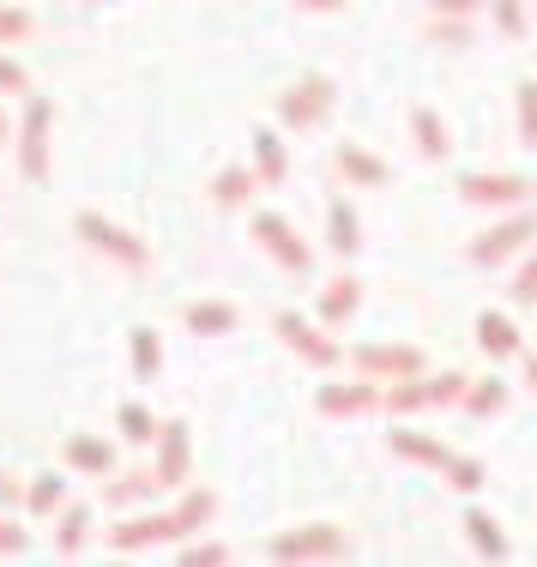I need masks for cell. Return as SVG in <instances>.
<instances>
[{"label":"cell","instance_id":"3","mask_svg":"<svg viewBox=\"0 0 537 567\" xmlns=\"http://www.w3.org/2000/svg\"><path fill=\"white\" fill-rule=\"evenodd\" d=\"M254 236H260V248L272 254V260L285 266V272H308V266H314L308 241H297V229L278 218V212H260V218H254Z\"/></svg>","mask_w":537,"mask_h":567},{"label":"cell","instance_id":"15","mask_svg":"<svg viewBox=\"0 0 537 567\" xmlns=\"http://www.w3.org/2000/svg\"><path fill=\"white\" fill-rule=\"evenodd\" d=\"M327 241L351 260V254L362 248V229H357V212H351V199H327Z\"/></svg>","mask_w":537,"mask_h":567},{"label":"cell","instance_id":"4","mask_svg":"<svg viewBox=\"0 0 537 567\" xmlns=\"http://www.w3.org/2000/svg\"><path fill=\"white\" fill-rule=\"evenodd\" d=\"M327 110H332V85L327 79H302L297 91H285V97H278V115H285V127H320V121H327Z\"/></svg>","mask_w":537,"mask_h":567},{"label":"cell","instance_id":"26","mask_svg":"<svg viewBox=\"0 0 537 567\" xmlns=\"http://www.w3.org/2000/svg\"><path fill=\"white\" fill-rule=\"evenodd\" d=\"M85 525H91V513H85V507H66L61 519H55V549H61V556L85 549Z\"/></svg>","mask_w":537,"mask_h":567},{"label":"cell","instance_id":"27","mask_svg":"<svg viewBox=\"0 0 537 567\" xmlns=\"http://www.w3.org/2000/svg\"><path fill=\"white\" fill-rule=\"evenodd\" d=\"M393 453H405V458H423V465H447V447H441V441H423V435H411V429H399L393 435Z\"/></svg>","mask_w":537,"mask_h":567},{"label":"cell","instance_id":"28","mask_svg":"<svg viewBox=\"0 0 537 567\" xmlns=\"http://www.w3.org/2000/svg\"><path fill=\"white\" fill-rule=\"evenodd\" d=\"M254 182H260V175H248V169H224L218 182H211V194H218V206H241V199L254 194Z\"/></svg>","mask_w":537,"mask_h":567},{"label":"cell","instance_id":"33","mask_svg":"<svg viewBox=\"0 0 537 567\" xmlns=\"http://www.w3.org/2000/svg\"><path fill=\"white\" fill-rule=\"evenodd\" d=\"M519 133H526V145H537V85L519 91Z\"/></svg>","mask_w":537,"mask_h":567},{"label":"cell","instance_id":"23","mask_svg":"<svg viewBox=\"0 0 537 567\" xmlns=\"http://www.w3.org/2000/svg\"><path fill=\"white\" fill-rule=\"evenodd\" d=\"M465 537H472V549H477V556H489V561H502L507 556V537L502 532H495V519H489V513H465Z\"/></svg>","mask_w":537,"mask_h":567},{"label":"cell","instance_id":"12","mask_svg":"<svg viewBox=\"0 0 537 567\" xmlns=\"http://www.w3.org/2000/svg\"><path fill=\"white\" fill-rule=\"evenodd\" d=\"M66 465L85 471V477H110V471H115V447H110V441H97V435H73V441H66Z\"/></svg>","mask_w":537,"mask_h":567},{"label":"cell","instance_id":"29","mask_svg":"<svg viewBox=\"0 0 537 567\" xmlns=\"http://www.w3.org/2000/svg\"><path fill=\"white\" fill-rule=\"evenodd\" d=\"M121 435H127V441H152L157 435L152 411H145V404H121Z\"/></svg>","mask_w":537,"mask_h":567},{"label":"cell","instance_id":"1","mask_svg":"<svg viewBox=\"0 0 537 567\" xmlns=\"http://www.w3.org/2000/svg\"><path fill=\"white\" fill-rule=\"evenodd\" d=\"M73 229H79V236H85L97 254H110L115 266H127V272H145V266H152V248H145L140 236H127L121 224H110L103 212H79Z\"/></svg>","mask_w":537,"mask_h":567},{"label":"cell","instance_id":"38","mask_svg":"<svg viewBox=\"0 0 537 567\" xmlns=\"http://www.w3.org/2000/svg\"><path fill=\"white\" fill-rule=\"evenodd\" d=\"M514 302H537V260H531V266H519V278H514Z\"/></svg>","mask_w":537,"mask_h":567},{"label":"cell","instance_id":"17","mask_svg":"<svg viewBox=\"0 0 537 567\" xmlns=\"http://www.w3.org/2000/svg\"><path fill=\"white\" fill-rule=\"evenodd\" d=\"M187 332H199V339H224V332H236V308L230 302H194L187 308Z\"/></svg>","mask_w":537,"mask_h":567},{"label":"cell","instance_id":"39","mask_svg":"<svg viewBox=\"0 0 537 567\" xmlns=\"http://www.w3.org/2000/svg\"><path fill=\"white\" fill-rule=\"evenodd\" d=\"M435 12H477V0H428Z\"/></svg>","mask_w":537,"mask_h":567},{"label":"cell","instance_id":"18","mask_svg":"<svg viewBox=\"0 0 537 567\" xmlns=\"http://www.w3.org/2000/svg\"><path fill=\"white\" fill-rule=\"evenodd\" d=\"M362 302V284L357 278H332V290H320V320L327 327H339V320H351Z\"/></svg>","mask_w":537,"mask_h":567},{"label":"cell","instance_id":"25","mask_svg":"<svg viewBox=\"0 0 537 567\" xmlns=\"http://www.w3.org/2000/svg\"><path fill=\"white\" fill-rule=\"evenodd\" d=\"M157 369H164L157 332H152V327H133V374H140V381H157Z\"/></svg>","mask_w":537,"mask_h":567},{"label":"cell","instance_id":"32","mask_svg":"<svg viewBox=\"0 0 537 567\" xmlns=\"http://www.w3.org/2000/svg\"><path fill=\"white\" fill-rule=\"evenodd\" d=\"M447 477H453V489H477L483 465H477V458H447Z\"/></svg>","mask_w":537,"mask_h":567},{"label":"cell","instance_id":"6","mask_svg":"<svg viewBox=\"0 0 537 567\" xmlns=\"http://www.w3.org/2000/svg\"><path fill=\"white\" fill-rule=\"evenodd\" d=\"M531 236H537V218H531V212H526V218H507V224H495L483 241H472V260H477V266H502L507 254L531 248Z\"/></svg>","mask_w":537,"mask_h":567},{"label":"cell","instance_id":"8","mask_svg":"<svg viewBox=\"0 0 537 567\" xmlns=\"http://www.w3.org/2000/svg\"><path fill=\"white\" fill-rule=\"evenodd\" d=\"M278 332H285V344L297 350V357H308L314 369H332V362H339V344H332V339H320V332L308 327L302 315H278Z\"/></svg>","mask_w":537,"mask_h":567},{"label":"cell","instance_id":"20","mask_svg":"<svg viewBox=\"0 0 537 567\" xmlns=\"http://www.w3.org/2000/svg\"><path fill=\"white\" fill-rule=\"evenodd\" d=\"M477 344L489 350V357H514L526 339L514 332V320H507V315H477Z\"/></svg>","mask_w":537,"mask_h":567},{"label":"cell","instance_id":"13","mask_svg":"<svg viewBox=\"0 0 537 567\" xmlns=\"http://www.w3.org/2000/svg\"><path fill=\"white\" fill-rule=\"evenodd\" d=\"M254 175H260L266 187H278L290 175V152H285V140H278V133H254Z\"/></svg>","mask_w":537,"mask_h":567},{"label":"cell","instance_id":"36","mask_svg":"<svg viewBox=\"0 0 537 567\" xmlns=\"http://www.w3.org/2000/svg\"><path fill=\"white\" fill-rule=\"evenodd\" d=\"M0 556H24V525L0 513Z\"/></svg>","mask_w":537,"mask_h":567},{"label":"cell","instance_id":"2","mask_svg":"<svg viewBox=\"0 0 537 567\" xmlns=\"http://www.w3.org/2000/svg\"><path fill=\"white\" fill-rule=\"evenodd\" d=\"M49 121H55V103L49 97L24 103V133H19V175L24 182H49Z\"/></svg>","mask_w":537,"mask_h":567},{"label":"cell","instance_id":"19","mask_svg":"<svg viewBox=\"0 0 537 567\" xmlns=\"http://www.w3.org/2000/svg\"><path fill=\"white\" fill-rule=\"evenodd\" d=\"M152 489H157L152 471H127V477H115V471H110V483H103V502H110V507H140Z\"/></svg>","mask_w":537,"mask_h":567},{"label":"cell","instance_id":"7","mask_svg":"<svg viewBox=\"0 0 537 567\" xmlns=\"http://www.w3.org/2000/svg\"><path fill=\"white\" fill-rule=\"evenodd\" d=\"M164 537H176V519H169V513H140V519H127L110 532V549L133 556V549H152V544H164Z\"/></svg>","mask_w":537,"mask_h":567},{"label":"cell","instance_id":"30","mask_svg":"<svg viewBox=\"0 0 537 567\" xmlns=\"http://www.w3.org/2000/svg\"><path fill=\"white\" fill-rule=\"evenodd\" d=\"M37 31V19L24 7H0V43H24Z\"/></svg>","mask_w":537,"mask_h":567},{"label":"cell","instance_id":"42","mask_svg":"<svg viewBox=\"0 0 537 567\" xmlns=\"http://www.w3.org/2000/svg\"><path fill=\"white\" fill-rule=\"evenodd\" d=\"M0 140H7V115H0Z\"/></svg>","mask_w":537,"mask_h":567},{"label":"cell","instance_id":"35","mask_svg":"<svg viewBox=\"0 0 537 567\" xmlns=\"http://www.w3.org/2000/svg\"><path fill=\"white\" fill-rule=\"evenodd\" d=\"M495 24H502L507 37L526 31V12H519V0H495Z\"/></svg>","mask_w":537,"mask_h":567},{"label":"cell","instance_id":"9","mask_svg":"<svg viewBox=\"0 0 537 567\" xmlns=\"http://www.w3.org/2000/svg\"><path fill=\"white\" fill-rule=\"evenodd\" d=\"M187 423H164V447H157V489H182L187 483Z\"/></svg>","mask_w":537,"mask_h":567},{"label":"cell","instance_id":"11","mask_svg":"<svg viewBox=\"0 0 537 567\" xmlns=\"http://www.w3.org/2000/svg\"><path fill=\"white\" fill-rule=\"evenodd\" d=\"M357 369L362 374H417L423 357L417 350H399V344H369V350H357Z\"/></svg>","mask_w":537,"mask_h":567},{"label":"cell","instance_id":"5","mask_svg":"<svg viewBox=\"0 0 537 567\" xmlns=\"http://www.w3.org/2000/svg\"><path fill=\"white\" fill-rule=\"evenodd\" d=\"M272 561H302V556H344V537L332 525H308V532H285L266 544Z\"/></svg>","mask_w":537,"mask_h":567},{"label":"cell","instance_id":"34","mask_svg":"<svg viewBox=\"0 0 537 567\" xmlns=\"http://www.w3.org/2000/svg\"><path fill=\"white\" fill-rule=\"evenodd\" d=\"M502 399H507V386H502V381H483L477 393H472V411H477V416H489V411H502Z\"/></svg>","mask_w":537,"mask_h":567},{"label":"cell","instance_id":"22","mask_svg":"<svg viewBox=\"0 0 537 567\" xmlns=\"http://www.w3.org/2000/svg\"><path fill=\"white\" fill-rule=\"evenodd\" d=\"M211 513H218V495H211V489H187V495H182V507L169 513V519H176V537L199 532V525H206Z\"/></svg>","mask_w":537,"mask_h":567},{"label":"cell","instance_id":"41","mask_svg":"<svg viewBox=\"0 0 537 567\" xmlns=\"http://www.w3.org/2000/svg\"><path fill=\"white\" fill-rule=\"evenodd\" d=\"M297 7H314V12H339L344 0H297Z\"/></svg>","mask_w":537,"mask_h":567},{"label":"cell","instance_id":"21","mask_svg":"<svg viewBox=\"0 0 537 567\" xmlns=\"http://www.w3.org/2000/svg\"><path fill=\"white\" fill-rule=\"evenodd\" d=\"M320 411H327V416H357V411H369V404H374V386H320Z\"/></svg>","mask_w":537,"mask_h":567},{"label":"cell","instance_id":"31","mask_svg":"<svg viewBox=\"0 0 537 567\" xmlns=\"http://www.w3.org/2000/svg\"><path fill=\"white\" fill-rule=\"evenodd\" d=\"M24 91H31V73L12 55H0V97H24Z\"/></svg>","mask_w":537,"mask_h":567},{"label":"cell","instance_id":"40","mask_svg":"<svg viewBox=\"0 0 537 567\" xmlns=\"http://www.w3.org/2000/svg\"><path fill=\"white\" fill-rule=\"evenodd\" d=\"M12 502H19V483H12V477H0V507H12Z\"/></svg>","mask_w":537,"mask_h":567},{"label":"cell","instance_id":"24","mask_svg":"<svg viewBox=\"0 0 537 567\" xmlns=\"http://www.w3.org/2000/svg\"><path fill=\"white\" fill-rule=\"evenodd\" d=\"M61 502H66V477H55V471H43V477L24 489V513H37V519H43V513H61Z\"/></svg>","mask_w":537,"mask_h":567},{"label":"cell","instance_id":"43","mask_svg":"<svg viewBox=\"0 0 537 567\" xmlns=\"http://www.w3.org/2000/svg\"><path fill=\"white\" fill-rule=\"evenodd\" d=\"M531 386H537V362H531Z\"/></svg>","mask_w":537,"mask_h":567},{"label":"cell","instance_id":"10","mask_svg":"<svg viewBox=\"0 0 537 567\" xmlns=\"http://www.w3.org/2000/svg\"><path fill=\"white\" fill-rule=\"evenodd\" d=\"M459 194L472 206H519L526 199V182L519 175H459Z\"/></svg>","mask_w":537,"mask_h":567},{"label":"cell","instance_id":"37","mask_svg":"<svg viewBox=\"0 0 537 567\" xmlns=\"http://www.w3.org/2000/svg\"><path fill=\"white\" fill-rule=\"evenodd\" d=\"M182 561L187 567H211V561H230V549L224 544H194V549H182Z\"/></svg>","mask_w":537,"mask_h":567},{"label":"cell","instance_id":"14","mask_svg":"<svg viewBox=\"0 0 537 567\" xmlns=\"http://www.w3.org/2000/svg\"><path fill=\"white\" fill-rule=\"evenodd\" d=\"M332 164H339V175L344 182H362V187H386V169L381 157H369V152H357V145H339V152H332Z\"/></svg>","mask_w":537,"mask_h":567},{"label":"cell","instance_id":"16","mask_svg":"<svg viewBox=\"0 0 537 567\" xmlns=\"http://www.w3.org/2000/svg\"><path fill=\"white\" fill-rule=\"evenodd\" d=\"M411 133H417V152L428 157V164H441V157H447V121H441L435 110H411Z\"/></svg>","mask_w":537,"mask_h":567}]
</instances>
